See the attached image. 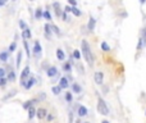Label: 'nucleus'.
<instances>
[{"instance_id": "obj_1", "label": "nucleus", "mask_w": 146, "mask_h": 123, "mask_svg": "<svg viewBox=\"0 0 146 123\" xmlns=\"http://www.w3.org/2000/svg\"><path fill=\"white\" fill-rule=\"evenodd\" d=\"M81 46H82V51H83V55H85L86 62L89 63L90 67H92L94 66V57H92V53H91V50H90L89 42L86 40H83L81 42Z\"/></svg>"}, {"instance_id": "obj_2", "label": "nucleus", "mask_w": 146, "mask_h": 123, "mask_svg": "<svg viewBox=\"0 0 146 123\" xmlns=\"http://www.w3.org/2000/svg\"><path fill=\"white\" fill-rule=\"evenodd\" d=\"M97 110H99L100 114H103V115H108L109 114V108L106 107L105 101H104L101 98H100L99 101H97Z\"/></svg>"}, {"instance_id": "obj_3", "label": "nucleus", "mask_w": 146, "mask_h": 123, "mask_svg": "<svg viewBox=\"0 0 146 123\" xmlns=\"http://www.w3.org/2000/svg\"><path fill=\"white\" fill-rule=\"evenodd\" d=\"M94 78H95V82H96L97 85H101L103 83V81H104V74H103V72H96L94 76Z\"/></svg>"}, {"instance_id": "obj_4", "label": "nucleus", "mask_w": 146, "mask_h": 123, "mask_svg": "<svg viewBox=\"0 0 146 123\" xmlns=\"http://www.w3.org/2000/svg\"><path fill=\"white\" fill-rule=\"evenodd\" d=\"M95 26H96V21H95V18H94V17H90V19H89V26H87L90 32H92V31H94Z\"/></svg>"}, {"instance_id": "obj_5", "label": "nucleus", "mask_w": 146, "mask_h": 123, "mask_svg": "<svg viewBox=\"0 0 146 123\" xmlns=\"http://www.w3.org/2000/svg\"><path fill=\"white\" fill-rule=\"evenodd\" d=\"M42 51V49H41L40 46V42L39 41H35V46H33V53L36 54V55H40V53Z\"/></svg>"}, {"instance_id": "obj_6", "label": "nucleus", "mask_w": 146, "mask_h": 123, "mask_svg": "<svg viewBox=\"0 0 146 123\" xmlns=\"http://www.w3.org/2000/svg\"><path fill=\"white\" fill-rule=\"evenodd\" d=\"M28 74H30V67H24V69L22 71V73H21V82L24 81V78Z\"/></svg>"}, {"instance_id": "obj_7", "label": "nucleus", "mask_w": 146, "mask_h": 123, "mask_svg": "<svg viewBox=\"0 0 146 123\" xmlns=\"http://www.w3.org/2000/svg\"><path fill=\"white\" fill-rule=\"evenodd\" d=\"M57 58L59 59V60H64L65 54H64V51H63L62 49H58V50H57Z\"/></svg>"}, {"instance_id": "obj_8", "label": "nucleus", "mask_w": 146, "mask_h": 123, "mask_svg": "<svg viewBox=\"0 0 146 123\" xmlns=\"http://www.w3.org/2000/svg\"><path fill=\"white\" fill-rule=\"evenodd\" d=\"M36 113H37V117L40 118V119H42V118L46 117V109H42V108H41V109H39Z\"/></svg>"}, {"instance_id": "obj_9", "label": "nucleus", "mask_w": 146, "mask_h": 123, "mask_svg": "<svg viewBox=\"0 0 146 123\" xmlns=\"http://www.w3.org/2000/svg\"><path fill=\"white\" fill-rule=\"evenodd\" d=\"M59 86H60L62 89H67L68 87V80L67 78H60V81H59Z\"/></svg>"}, {"instance_id": "obj_10", "label": "nucleus", "mask_w": 146, "mask_h": 123, "mask_svg": "<svg viewBox=\"0 0 146 123\" xmlns=\"http://www.w3.org/2000/svg\"><path fill=\"white\" fill-rule=\"evenodd\" d=\"M31 36H32V35H31V31L28 28H26V30L22 31V37H23V39H30Z\"/></svg>"}, {"instance_id": "obj_11", "label": "nucleus", "mask_w": 146, "mask_h": 123, "mask_svg": "<svg viewBox=\"0 0 146 123\" xmlns=\"http://www.w3.org/2000/svg\"><path fill=\"white\" fill-rule=\"evenodd\" d=\"M54 9H55V14L58 17H62V12H60V5L58 3H54Z\"/></svg>"}, {"instance_id": "obj_12", "label": "nucleus", "mask_w": 146, "mask_h": 123, "mask_svg": "<svg viewBox=\"0 0 146 123\" xmlns=\"http://www.w3.org/2000/svg\"><path fill=\"white\" fill-rule=\"evenodd\" d=\"M58 73L57 72V68L55 67H51V68H49V71H48V76L49 77H53V76H55Z\"/></svg>"}, {"instance_id": "obj_13", "label": "nucleus", "mask_w": 146, "mask_h": 123, "mask_svg": "<svg viewBox=\"0 0 146 123\" xmlns=\"http://www.w3.org/2000/svg\"><path fill=\"white\" fill-rule=\"evenodd\" d=\"M78 114H80L81 117L86 115V114H87V109H86L85 107H80V108H78Z\"/></svg>"}, {"instance_id": "obj_14", "label": "nucleus", "mask_w": 146, "mask_h": 123, "mask_svg": "<svg viewBox=\"0 0 146 123\" xmlns=\"http://www.w3.org/2000/svg\"><path fill=\"white\" fill-rule=\"evenodd\" d=\"M71 12H72L73 14L76 16V17H80V16L82 14V13L80 12V9H78V8H76V7H72V9H71Z\"/></svg>"}, {"instance_id": "obj_15", "label": "nucleus", "mask_w": 146, "mask_h": 123, "mask_svg": "<svg viewBox=\"0 0 146 123\" xmlns=\"http://www.w3.org/2000/svg\"><path fill=\"white\" fill-rule=\"evenodd\" d=\"M53 32V30H51V26L50 25H45V33H46L48 37H50V33Z\"/></svg>"}, {"instance_id": "obj_16", "label": "nucleus", "mask_w": 146, "mask_h": 123, "mask_svg": "<svg viewBox=\"0 0 146 123\" xmlns=\"http://www.w3.org/2000/svg\"><path fill=\"white\" fill-rule=\"evenodd\" d=\"M35 114H36L35 108H33V107H32V108H30V109H28V118H30V119H32V118L35 117Z\"/></svg>"}, {"instance_id": "obj_17", "label": "nucleus", "mask_w": 146, "mask_h": 123, "mask_svg": "<svg viewBox=\"0 0 146 123\" xmlns=\"http://www.w3.org/2000/svg\"><path fill=\"white\" fill-rule=\"evenodd\" d=\"M33 85H35V78H30V80H28V82L26 83L24 87H26V89H31Z\"/></svg>"}, {"instance_id": "obj_18", "label": "nucleus", "mask_w": 146, "mask_h": 123, "mask_svg": "<svg viewBox=\"0 0 146 123\" xmlns=\"http://www.w3.org/2000/svg\"><path fill=\"white\" fill-rule=\"evenodd\" d=\"M51 30H53V32L55 33L57 36H60V30L58 28V26H55V25H51Z\"/></svg>"}, {"instance_id": "obj_19", "label": "nucleus", "mask_w": 146, "mask_h": 123, "mask_svg": "<svg viewBox=\"0 0 146 123\" xmlns=\"http://www.w3.org/2000/svg\"><path fill=\"white\" fill-rule=\"evenodd\" d=\"M72 89H73V91H74L76 94H80L81 92V87L77 83H73V86H72Z\"/></svg>"}, {"instance_id": "obj_20", "label": "nucleus", "mask_w": 146, "mask_h": 123, "mask_svg": "<svg viewBox=\"0 0 146 123\" xmlns=\"http://www.w3.org/2000/svg\"><path fill=\"white\" fill-rule=\"evenodd\" d=\"M101 49L104 50V51H109V50H110V48H109V45L105 42V41H103V42H101Z\"/></svg>"}, {"instance_id": "obj_21", "label": "nucleus", "mask_w": 146, "mask_h": 123, "mask_svg": "<svg viewBox=\"0 0 146 123\" xmlns=\"http://www.w3.org/2000/svg\"><path fill=\"white\" fill-rule=\"evenodd\" d=\"M7 59H8V53L4 51V53L0 54V60L1 62H7Z\"/></svg>"}, {"instance_id": "obj_22", "label": "nucleus", "mask_w": 146, "mask_h": 123, "mask_svg": "<svg viewBox=\"0 0 146 123\" xmlns=\"http://www.w3.org/2000/svg\"><path fill=\"white\" fill-rule=\"evenodd\" d=\"M60 90H62L60 86H54V87H53V92L55 95H59V94H60Z\"/></svg>"}, {"instance_id": "obj_23", "label": "nucleus", "mask_w": 146, "mask_h": 123, "mask_svg": "<svg viewBox=\"0 0 146 123\" xmlns=\"http://www.w3.org/2000/svg\"><path fill=\"white\" fill-rule=\"evenodd\" d=\"M21 59H22V51H19L17 55V68H19V66H21Z\"/></svg>"}, {"instance_id": "obj_24", "label": "nucleus", "mask_w": 146, "mask_h": 123, "mask_svg": "<svg viewBox=\"0 0 146 123\" xmlns=\"http://www.w3.org/2000/svg\"><path fill=\"white\" fill-rule=\"evenodd\" d=\"M23 45H24V50H26L27 57H30V55H31V53H30V48H28V44H27V41H24V42H23Z\"/></svg>"}, {"instance_id": "obj_25", "label": "nucleus", "mask_w": 146, "mask_h": 123, "mask_svg": "<svg viewBox=\"0 0 146 123\" xmlns=\"http://www.w3.org/2000/svg\"><path fill=\"white\" fill-rule=\"evenodd\" d=\"M35 17L37 18V19H40V18L42 17V12H41V9H36V14H35Z\"/></svg>"}, {"instance_id": "obj_26", "label": "nucleus", "mask_w": 146, "mask_h": 123, "mask_svg": "<svg viewBox=\"0 0 146 123\" xmlns=\"http://www.w3.org/2000/svg\"><path fill=\"white\" fill-rule=\"evenodd\" d=\"M142 45H144V40L140 39V40H138V45H137V50H138V51L142 49Z\"/></svg>"}, {"instance_id": "obj_27", "label": "nucleus", "mask_w": 146, "mask_h": 123, "mask_svg": "<svg viewBox=\"0 0 146 123\" xmlns=\"http://www.w3.org/2000/svg\"><path fill=\"white\" fill-rule=\"evenodd\" d=\"M73 57H74L76 59H80L81 58V54H80L78 50H74V51H73Z\"/></svg>"}, {"instance_id": "obj_28", "label": "nucleus", "mask_w": 146, "mask_h": 123, "mask_svg": "<svg viewBox=\"0 0 146 123\" xmlns=\"http://www.w3.org/2000/svg\"><path fill=\"white\" fill-rule=\"evenodd\" d=\"M16 48H17V44H16V42L10 44V46H9V51H14Z\"/></svg>"}, {"instance_id": "obj_29", "label": "nucleus", "mask_w": 146, "mask_h": 123, "mask_svg": "<svg viewBox=\"0 0 146 123\" xmlns=\"http://www.w3.org/2000/svg\"><path fill=\"white\" fill-rule=\"evenodd\" d=\"M19 27H21V28H22V31H23V30H26V28H27V26H26V23H24L23 21H19Z\"/></svg>"}, {"instance_id": "obj_30", "label": "nucleus", "mask_w": 146, "mask_h": 123, "mask_svg": "<svg viewBox=\"0 0 146 123\" xmlns=\"http://www.w3.org/2000/svg\"><path fill=\"white\" fill-rule=\"evenodd\" d=\"M9 80H10V81H14V80H16L14 72H10V73H9Z\"/></svg>"}, {"instance_id": "obj_31", "label": "nucleus", "mask_w": 146, "mask_h": 123, "mask_svg": "<svg viewBox=\"0 0 146 123\" xmlns=\"http://www.w3.org/2000/svg\"><path fill=\"white\" fill-rule=\"evenodd\" d=\"M42 16H44L45 18H46V19H48V21H50V19H51V17H50V14H49V12H48V10H46V12H45V13H44V14H42Z\"/></svg>"}, {"instance_id": "obj_32", "label": "nucleus", "mask_w": 146, "mask_h": 123, "mask_svg": "<svg viewBox=\"0 0 146 123\" xmlns=\"http://www.w3.org/2000/svg\"><path fill=\"white\" fill-rule=\"evenodd\" d=\"M5 78H4V77H0V86H4V85H5Z\"/></svg>"}, {"instance_id": "obj_33", "label": "nucleus", "mask_w": 146, "mask_h": 123, "mask_svg": "<svg viewBox=\"0 0 146 123\" xmlns=\"http://www.w3.org/2000/svg\"><path fill=\"white\" fill-rule=\"evenodd\" d=\"M68 3H69L72 7H76V4H77V1H76V0H68Z\"/></svg>"}, {"instance_id": "obj_34", "label": "nucleus", "mask_w": 146, "mask_h": 123, "mask_svg": "<svg viewBox=\"0 0 146 123\" xmlns=\"http://www.w3.org/2000/svg\"><path fill=\"white\" fill-rule=\"evenodd\" d=\"M142 40H144V44H145V46H146V28L144 30V37H142Z\"/></svg>"}, {"instance_id": "obj_35", "label": "nucleus", "mask_w": 146, "mask_h": 123, "mask_svg": "<svg viewBox=\"0 0 146 123\" xmlns=\"http://www.w3.org/2000/svg\"><path fill=\"white\" fill-rule=\"evenodd\" d=\"M4 76H5V71L3 68H0V77H4Z\"/></svg>"}, {"instance_id": "obj_36", "label": "nucleus", "mask_w": 146, "mask_h": 123, "mask_svg": "<svg viewBox=\"0 0 146 123\" xmlns=\"http://www.w3.org/2000/svg\"><path fill=\"white\" fill-rule=\"evenodd\" d=\"M65 99L68 100V101H71V100H72V95H71V94H67V96H65Z\"/></svg>"}, {"instance_id": "obj_37", "label": "nucleus", "mask_w": 146, "mask_h": 123, "mask_svg": "<svg viewBox=\"0 0 146 123\" xmlns=\"http://www.w3.org/2000/svg\"><path fill=\"white\" fill-rule=\"evenodd\" d=\"M32 104V101H27L26 104H24V108H30V105Z\"/></svg>"}, {"instance_id": "obj_38", "label": "nucleus", "mask_w": 146, "mask_h": 123, "mask_svg": "<svg viewBox=\"0 0 146 123\" xmlns=\"http://www.w3.org/2000/svg\"><path fill=\"white\" fill-rule=\"evenodd\" d=\"M64 69H65V71H69V69H71V66H69V64H65V66H64Z\"/></svg>"}, {"instance_id": "obj_39", "label": "nucleus", "mask_w": 146, "mask_h": 123, "mask_svg": "<svg viewBox=\"0 0 146 123\" xmlns=\"http://www.w3.org/2000/svg\"><path fill=\"white\" fill-rule=\"evenodd\" d=\"M64 9H65V12H71V9H72V7H65Z\"/></svg>"}, {"instance_id": "obj_40", "label": "nucleus", "mask_w": 146, "mask_h": 123, "mask_svg": "<svg viewBox=\"0 0 146 123\" xmlns=\"http://www.w3.org/2000/svg\"><path fill=\"white\" fill-rule=\"evenodd\" d=\"M48 121L51 122V121H53V115H48Z\"/></svg>"}, {"instance_id": "obj_41", "label": "nucleus", "mask_w": 146, "mask_h": 123, "mask_svg": "<svg viewBox=\"0 0 146 123\" xmlns=\"http://www.w3.org/2000/svg\"><path fill=\"white\" fill-rule=\"evenodd\" d=\"M5 3H7V0H0V4H1V5H4Z\"/></svg>"}, {"instance_id": "obj_42", "label": "nucleus", "mask_w": 146, "mask_h": 123, "mask_svg": "<svg viewBox=\"0 0 146 123\" xmlns=\"http://www.w3.org/2000/svg\"><path fill=\"white\" fill-rule=\"evenodd\" d=\"M140 3H141V4H145V3H146V0H140Z\"/></svg>"}, {"instance_id": "obj_43", "label": "nucleus", "mask_w": 146, "mask_h": 123, "mask_svg": "<svg viewBox=\"0 0 146 123\" xmlns=\"http://www.w3.org/2000/svg\"><path fill=\"white\" fill-rule=\"evenodd\" d=\"M101 123H109V122H108V121H103Z\"/></svg>"}, {"instance_id": "obj_44", "label": "nucleus", "mask_w": 146, "mask_h": 123, "mask_svg": "<svg viewBox=\"0 0 146 123\" xmlns=\"http://www.w3.org/2000/svg\"><path fill=\"white\" fill-rule=\"evenodd\" d=\"M30 1H33V0H30Z\"/></svg>"}, {"instance_id": "obj_45", "label": "nucleus", "mask_w": 146, "mask_h": 123, "mask_svg": "<svg viewBox=\"0 0 146 123\" xmlns=\"http://www.w3.org/2000/svg\"><path fill=\"white\" fill-rule=\"evenodd\" d=\"M0 7H1V4H0Z\"/></svg>"}, {"instance_id": "obj_46", "label": "nucleus", "mask_w": 146, "mask_h": 123, "mask_svg": "<svg viewBox=\"0 0 146 123\" xmlns=\"http://www.w3.org/2000/svg\"><path fill=\"white\" fill-rule=\"evenodd\" d=\"M86 123H87V122H86Z\"/></svg>"}]
</instances>
